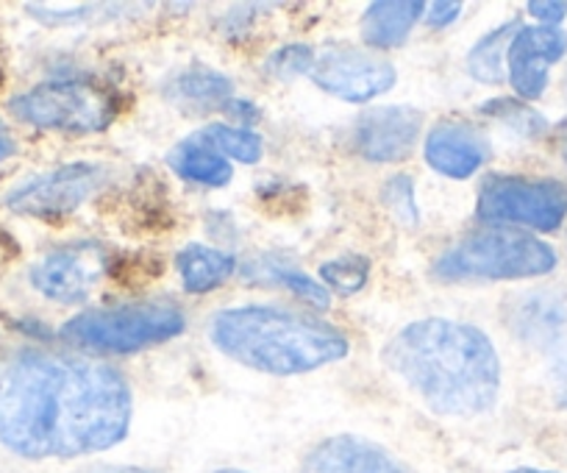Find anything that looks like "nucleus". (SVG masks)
I'll list each match as a JSON object with an SVG mask.
<instances>
[{
	"instance_id": "nucleus-26",
	"label": "nucleus",
	"mask_w": 567,
	"mask_h": 473,
	"mask_svg": "<svg viewBox=\"0 0 567 473\" xmlns=\"http://www.w3.org/2000/svg\"><path fill=\"white\" fill-rule=\"evenodd\" d=\"M272 276H276L284 287H290V290L296 292L298 298H303L307 304H315V307H326V304H329V287L309 279L307 274H298V270L290 268H272Z\"/></svg>"
},
{
	"instance_id": "nucleus-16",
	"label": "nucleus",
	"mask_w": 567,
	"mask_h": 473,
	"mask_svg": "<svg viewBox=\"0 0 567 473\" xmlns=\"http://www.w3.org/2000/svg\"><path fill=\"white\" fill-rule=\"evenodd\" d=\"M420 0H379L368 9L362 20V37L368 45L395 48L401 45L423 14Z\"/></svg>"
},
{
	"instance_id": "nucleus-32",
	"label": "nucleus",
	"mask_w": 567,
	"mask_h": 473,
	"mask_svg": "<svg viewBox=\"0 0 567 473\" xmlns=\"http://www.w3.org/2000/svg\"><path fill=\"white\" fill-rule=\"evenodd\" d=\"M512 473H550V471H537V467H520V471H512Z\"/></svg>"
},
{
	"instance_id": "nucleus-29",
	"label": "nucleus",
	"mask_w": 567,
	"mask_h": 473,
	"mask_svg": "<svg viewBox=\"0 0 567 473\" xmlns=\"http://www.w3.org/2000/svg\"><path fill=\"white\" fill-rule=\"evenodd\" d=\"M460 14H462V3H434L429 20H432L434 25H445V23H454Z\"/></svg>"
},
{
	"instance_id": "nucleus-9",
	"label": "nucleus",
	"mask_w": 567,
	"mask_h": 473,
	"mask_svg": "<svg viewBox=\"0 0 567 473\" xmlns=\"http://www.w3.org/2000/svg\"><path fill=\"white\" fill-rule=\"evenodd\" d=\"M103 178H106L103 167L75 162V165L56 167V171L29 182L25 187L14 189V193L9 195L7 204L9 209H14L18 215L29 217L68 215V212L79 209V206L101 187Z\"/></svg>"
},
{
	"instance_id": "nucleus-2",
	"label": "nucleus",
	"mask_w": 567,
	"mask_h": 473,
	"mask_svg": "<svg viewBox=\"0 0 567 473\" xmlns=\"http://www.w3.org/2000/svg\"><path fill=\"white\" fill-rule=\"evenodd\" d=\"M384 357L386 366L440 415H482L498 399V353L493 340L471 323L445 318L409 323L386 346Z\"/></svg>"
},
{
	"instance_id": "nucleus-12",
	"label": "nucleus",
	"mask_w": 567,
	"mask_h": 473,
	"mask_svg": "<svg viewBox=\"0 0 567 473\" xmlns=\"http://www.w3.org/2000/svg\"><path fill=\"white\" fill-rule=\"evenodd\" d=\"M423 114L412 106H375L353 128V145L370 162H401L417 143Z\"/></svg>"
},
{
	"instance_id": "nucleus-13",
	"label": "nucleus",
	"mask_w": 567,
	"mask_h": 473,
	"mask_svg": "<svg viewBox=\"0 0 567 473\" xmlns=\"http://www.w3.org/2000/svg\"><path fill=\"white\" fill-rule=\"evenodd\" d=\"M301 473H412V467L370 440L337 434L303 456Z\"/></svg>"
},
{
	"instance_id": "nucleus-31",
	"label": "nucleus",
	"mask_w": 567,
	"mask_h": 473,
	"mask_svg": "<svg viewBox=\"0 0 567 473\" xmlns=\"http://www.w3.org/2000/svg\"><path fill=\"white\" fill-rule=\"evenodd\" d=\"M92 473H156V471H145V467H97Z\"/></svg>"
},
{
	"instance_id": "nucleus-23",
	"label": "nucleus",
	"mask_w": 567,
	"mask_h": 473,
	"mask_svg": "<svg viewBox=\"0 0 567 473\" xmlns=\"http://www.w3.org/2000/svg\"><path fill=\"white\" fill-rule=\"evenodd\" d=\"M315 68V51L307 45H287L284 51L272 53L267 62V73L276 75L281 81L298 79L303 73H312Z\"/></svg>"
},
{
	"instance_id": "nucleus-24",
	"label": "nucleus",
	"mask_w": 567,
	"mask_h": 473,
	"mask_svg": "<svg viewBox=\"0 0 567 473\" xmlns=\"http://www.w3.org/2000/svg\"><path fill=\"white\" fill-rule=\"evenodd\" d=\"M482 112L495 114L501 121H509L512 126L520 128L523 134H539L545 126V121L537 112H532V109L523 106V103L517 101H489Z\"/></svg>"
},
{
	"instance_id": "nucleus-19",
	"label": "nucleus",
	"mask_w": 567,
	"mask_h": 473,
	"mask_svg": "<svg viewBox=\"0 0 567 473\" xmlns=\"http://www.w3.org/2000/svg\"><path fill=\"white\" fill-rule=\"evenodd\" d=\"M173 95L198 106H220L231 97V81L206 68H189L173 81Z\"/></svg>"
},
{
	"instance_id": "nucleus-3",
	"label": "nucleus",
	"mask_w": 567,
	"mask_h": 473,
	"mask_svg": "<svg viewBox=\"0 0 567 473\" xmlns=\"http://www.w3.org/2000/svg\"><path fill=\"white\" fill-rule=\"evenodd\" d=\"M212 342L256 371L292 377L342 360L348 340L326 320L296 309L239 307L212 318Z\"/></svg>"
},
{
	"instance_id": "nucleus-15",
	"label": "nucleus",
	"mask_w": 567,
	"mask_h": 473,
	"mask_svg": "<svg viewBox=\"0 0 567 473\" xmlns=\"http://www.w3.org/2000/svg\"><path fill=\"white\" fill-rule=\"evenodd\" d=\"M506 320L523 342L545 348L554 346L556 337L565 329L567 309L556 292L534 290L512 298V304L506 307Z\"/></svg>"
},
{
	"instance_id": "nucleus-33",
	"label": "nucleus",
	"mask_w": 567,
	"mask_h": 473,
	"mask_svg": "<svg viewBox=\"0 0 567 473\" xmlns=\"http://www.w3.org/2000/svg\"><path fill=\"white\" fill-rule=\"evenodd\" d=\"M215 473H248V471H237V467H223V471H215Z\"/></svg>"
},
{
	"instance_id": "nucleus-27",
	"label": "nucleus",
	"mask_w": 567,
	"mask_h": 473,
	"mask_svg": "<svg viewBox=\"0 0 567 473\" xmlns=\"http://www.w3.org/2000/svg\"><path fill=\"white\" fill-rule=\"evenodd\" d=\"M528 12H532L539 23L556 29V23H561V20H565L567 3H556V0L554 3H548V0H532V3H528Z\"/></svg>"
},
{
	"instance_id": "nucleus-5",
	"label": "nucleus",
	"mask_w": 567,
	"mask_h": 473,
	"mask_svg": "<svg viewBox=\"0 0 567 473\" xmlns=\"http://www.w3.org/2000/svg\"><path fill=\"white\" fill-rule=\"evenodd\" d=\"M184 331L182 309L173 304L145 301L112 309H90L62 326V340L86 351L128 353L167 342Z\"/></svg>"
},
{
	"instance_id": "nucleus-11",
	"label": "nucleus",
	"mask_w": 567,
	"mask_h": 473,
	"mask_svg": "<svg viewBox=\"0 0 567 473\" xmlns=\"http://www.w3.org/2000/svg\"><path fill=\"white\" fill-rule=\"evenodd\" d=\"M567 53V34L550 25H526L512 37L506 64L515 92L526 101H537L548 86L550 64Z\"/></svg>"
},
{
	"instance_id": "nucleus-14",
	"label": "nucleus",
	"mask_w": 567,
	"mask_h": 473,
	"mask_svg": "<svg viewBox=\"0 0 567 473\" xmlns=\"http://www.w3.org/2000/svg\"><path fill=\"white\" fill-rule=\"evenodd\" d=\"M425 160L443 176L467 178L487 160V140L465 123H443L425 140Z\"/></svg>"
},
{
	"instance_id": "nucleus-18",
	"label": "nucleus",
	"mask_w": 567,
	"mask_h": 473,
	"mask_svg": "<svg viewBox=\"0 0 567 473\" xmlns=\"http://www.w3.org/2000/svg\"><path fill=\"white\" fill-rule=\"evenodd\" d=\"M237 263L209 246H187L178 254V274L189 292H209L234 274Z\"/></svg>"
},
{
	"instance_id": "nucleus-20",
	"label": "nucleus",
	"mask_w": 567,
	"mask_h": 473,
	"mask_svg": "<svg viewBox=\"0 0 567 473\" xmlns=\"http://www.w3.org/2000/svg\"><path fill=\"white\" fill-rule=\"evenodd\" d=\"M517 29H520L517 23L501 25L498 31L487 34L476 48H473L471 62H467L473 79L487 81V84H498V81H504L506 51H509V42L512 37L517 34Z\"/></svg>"
},
{
	"instance_id": "nucleus-34",
	"label": "nucleus",
	"mask_w": 567,
	"mask_h": 473,
	"mask_svg": "<svg viewBox=\"0 0 567 473\" xmlns=\"http://www.w3.org/2000/svg\"><path fill=\"white\" fill-rule=\"evenodd\" d=\"M565 160H567V148H565Z\"/></svg>"
},
{
	"instance_id": "nucleus-8",
	"label": "nucleus",
	"mask_w": 567,
	"mask_h": 473,
	"mask_svg": "<svg viewBox=\"0 0 567 473\" xmlns=\"http://www.w3.org/2000/svg\"><path fill=\"white\" fill-rule=\"evenodd\" d=\"M309 75L326 92L351 103H364L384 95L398 79L395 68L386 59L370 56V53L346 45L326 48L320 56H315V68Z\"/></svg>"
},
{
	"instance_id": "nucleus-17",
	"label": "nucleus",
	"mask_w": 567,
	"mask_h": 473,
	"mask_svg": "<svg viewBox=\"0 0 567 473\" xmlns=\"http://www.w3.org/2000/svg\"><path fill=\"white\" fill-rule=\"evenodd\" d=\"M171 167L178 176L189 178L195 184H206V187H223L231 182V165L223 154H217L212 145L200 143V140H187L178 145L171 154Z\"/></svg>"
},
{
	"instance_id": "nucleus-28",
	"label": "nucleus",
	"mask_w": 567,
	"mask_h": 473,
	"mask_svg": "<svg viewBox=\"0 0 567 473\" xmlns=\"http://www.w3.org/2000/svg\"><path fill=\"white\" fill-rule=\"evenodd\" d=\"M554 388H556V399H559L561 407H567V346L556 353L554 362Z\"/></svg>"
},
{
	"instance_id": "nucleus-4",
	"label": "nucleus",
	"mask_w": 567,
	"mask_h": 473,
	"mask_svg": "<svg viewBox=\"0 0 567 473\" xmlns=\"http://www.w3.org/2000/svg\"><path fill=\"white\" fill-rule=\"evenodd\" d=\"M556 268V251L528 234H473L434 265L443 281L534 279Z\"/></svg>"
},
{
	"instance_id": "nucleus-21",
	"label": "nucleus",
	"mask_w": 567,
	"mask_h": 473,
	"mask_svg": "<svg viewBox=\"0 0 567 473\" xmlns=\"http://www.w3.org/2000/svg\"><path fill=\"white\" fill-rule=\"evenodd\" d=\"M195 140L212 145L217 154L245 162V165L259 162L261 148H265L259 134H254L250 128H234V126H209L204 128V132L195 134Z\"/></svg>"
},
{
	"instance_id": "nucleus-1",
	"label": "nucleus",
	"mask_w": 567,
	"mask_h": 473,
	"mask_svg": "<svg viewBox=\"0 0 567 473\" xmlns=\"http://www.w3.org/2000/svg\"><path fill=\"white\" fill-rule=\"evenodd\" d=\"M131 390L114 368L23 348L0 360V443L29 460H70L117 445Z\"/></svg>"
},
{
	"instance_id": "nucleus-30",
	"label": "nucleus",
	"mask_w": 567,
	"mask_h": 473,
	"mask_svg": "<svg viewBox=\"0 0 567 473\" xmlns=\"http://www.w3.org/2000/svg\"><path fill=\"white\" fill-rule=\"evenodd\" d=\"M12 154H14V143H12V137H9L7 126L0 123V162L9 160Z\"/></svg>"
},
{
	"instance_id": "nucleus-10",
	"label": "nucleus",
	"mask_w": 567,
	"mask_h": 473,
	"mask_svg": "<svg viewBox=\"0 0 567 473\" xmlns=\"http://www.w3.org/2000/svg\"><path fill=\"white\" fill-rule=\"evenodd\" d=\"M106 274V248L97 243H73L51 251L31 268V281L42 296L62 304H79L95 290Z\"/></svg>"
},
{
	"instance_id": "nucleus-7",
	"label": "nucleus",
	"mask_w": 567,
	"mask_h": 473,
	"mask_svg": "<svg viewBox=\"0 0 567 473\" xmlns=\"http://www.w3.org/2000/svg\"><path fill=\"white\" fill-rule=\"evenodd\" d=\"M478 217L554 232L567 217V187L554 178L489 176L478 195Z\"/></svg>"
},
{
	"instance_id": "nucleus-6",
	"label": "nucleus",
	"mask_w": 567,
	"mask_h": 473,
	"mask_svg": "<svg viewBox=\"0 0 567 473\" xmlns=\"http://www.w3.org/2000/svg\"><path fill=\"white\" fill-rule=\"evenodd\" d=\"M12 112L31 126L92 134L103 132L114 121L117 103L92 81L64 79L45 81L25 95L14 97Z\"/></svg>"
},
{
	"instance_id": "nucleus-25",
	"label": "nucleus",
	"mask_w": 567,
	"mask_h": 473,
	"mask_svg": "<svg viewBox=\"0 0 567 473\" xmlns=\"http://www.w3.org/2000/svg\"><path fill=\"white\" fill-rule=\"evenodd\" d=\"M384 200L392 215L403 223H417V204H414V187L409 176H395L386 182Z\"/></svg>"
},
{
	"instance_id": "nucleus-22",
	"label": "nucleus",
	"mask_w": 567,
	"mask_h": 473,
	"mask_svg": "<svg viewBox=\"0 0 567 473\" xmlns=\"http://www.w3.org/2000/svg\"><path fill=\"white\" fill-rule=\"evenodd\" d=\"M320 276H323L326 285L331 290L342 292V296H351V292H359L370 279V259L368 257H340L331 259L320 268Z\"/></svg>"
}]
</instances>
